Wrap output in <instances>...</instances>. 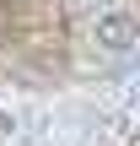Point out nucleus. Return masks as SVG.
Segmentation results:
<instances>
[{"label": "nucleus", "mask_w": 140, "mask_h": 146, "mask_svg": "<svg viewBox=\"0 0 140 146\" xmlns=\"http://www.w3.org/2000/svg\"><path fill=\"white\" fill-rule=\"evenodd\" d=\"M97 38H103L108 49H129L140 33H135V22H129V11H108V16L97 22Z\"/></svg>", "instance_id": "obj_1"}]
</instances>
